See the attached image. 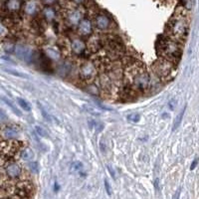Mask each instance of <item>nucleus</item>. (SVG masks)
<instances>
[{
    "instance_id": "18",
    "label": "nucleus",
    "mask_w": 199,
    "mask_h": 199,
    "mask_svg": "<svg viewBox=\"0 0 199 199\" xmlns=\"http://www.w3.org/2000/svg\"><path fill=\"white\" fill-rule=\"evenodd\" d=\"M43 14H44L45 18L47 19V20H53L56 16L55 11H54V9L51 7H46L45 9L43 10Z\"/></svg>"
},
{
    "instance_id": "16",
    "label": "nucleus",
    "mask_w": 199,
    "mask_h": 199,
    "mask_svg": "<svg viewBox=\"0 0 199 199\" xmlns=\"http://www.w3.org/2000/svg\"><path fill=\"white\" fill-rule=\"evenodd\" d=\"M89 47L92 51H94V52L99 50V49L101 48V42H100L99 38L94 37V38H92V39H90Z\"/></svg>"
},
{
    "instance_id": "32",
    "label": "nucleus",
    "mask_w": 199,
    "mask_h": 199,
    "mask_svg": "<svg viewBox=\"0 0 199 199\" xmlns=\"http://www.w3.org/2000/svg\"><path fill=\"white\" fill-rule=\"evenodd\" d=\"M100 148H101V151H102L103 152L107 151V145H106V143H103V140H102L100 143Z\"/></svg>"
},
{
    "instance_id": "6",
    "label": "nucleus",
    "mask_w": 199,
    "mask_h": 199,
    "mask_svg": "<svg viewBox=\"0 0 199 199\" xmlns=\"http://www.w3.org/2000/svg\"><path fill=\"white\" fill-rule=\"evenodd\" d=\"M15 52L20 59H22L26 62L32 61L33 52H32V50L30 48L26 47V46H17V47L15 48Z\"/></svg>"
},
{
    "instance_id": "14",
    "label": "nucleus",
    "mask_w": 199,
    "mask_h": 199,
    "mask_svg": "<svg viewBox=\"0 0 199 199\" xmlns=\"http://www.w3.org/2000/svg\"><path fill=\"white\" fill-rule=\"evenodd\" d=\"M3 135L4 137L7 138H13L18 135V130H16L15 127H6V129L3 130Z\"/></svg>"
},
{
    "instance_id": "29",
    "label": "nucleus",
    "mask_w": 199,
    "mask_h": 199,
    "mask_svg": "<svg viewBox=\"0 0 199 199\" xmlns=\"http://www.w3.org/2000/svg\"><path fill=\"white\" fill-rule=\"evenodd\" d=\"M103 182H105V188H106V191H107V193L109 195L111 194V184L109 183V181L107 180V179H105L103 180Z\"/></svg>"
},
{
    "instance_id": "23",
    "label": "nucleus",
    "mask_w": 199,
    "mask_h": 199,
    "mask_svg": "<svg viewBox=\"0 0 199 199\" xmlns=\"http://www.w3.org/2000/svg\"><path fill=\"white\" fill-rule=\"evenodd\" d=\"M35 130H36L37 135H40L41 137H48L49 135H48L47 130H46L44 127H40V125H36V127H35Z\"/></svg>"
},
{
    "instance_id": "7",
    "label": "nucleus",
    "mask_w": 199,
    "mask_h": 199,
    "mask_svg": "<svg viewBox=\"0 0 199 199\" xmlns=\"http://www.w3.org/2000/svg\"><path fill=\"white\" fill-rule=\"evenodd\" d=\"M79 34L83 35V36H88L92 33V23L89 19H84L81 20L79 23V28H78Z\"/></svg>"
},
{
    "instance_id": "37",
    "label": "nucleus",
    "mask_w": 199,
    "mask_h": 199,
    "mask_svg": "<svg viewBox=\"0 0 199 199\" xmlns=\"http://www.w3.org/2000/svg\"><path fill=\"white\" fill-rule=\"evenodd\" d=\"M3 31H4V28H3V26L1 25V23H0V34L3 33Z\"/></svg>"
},
{
    "instance_id": "22",
    "label": "nucleus",
    "mask_w": 199,
    "mask_h": 199,
    "mask_svg": "<svg viewBox=\"0 0 199 199\" xmlns=\"http://www.w3.org/2000/svg\"><path fill=\"white\" fill-rule=\"evenodd\" d=\"M1 100L3 101V102H4L5 103H6V105H7L10 109H11V110H12L13 111H14V114H17V116H21V113H20V111H19L18 109L16 108L14 105H13V103L11 102V101H9V100L7 99V98H1Z\"/></svg>"
},
{
    "instance_id": "3",
    "label": "nucleus",
    "mask_w": 199,
    "mask_h": 199,
    "mask_svg": "<svg viewBox=\"0 0 199 199\" xmlns=\"http://www.w3.org/2000/svg\"><path fill=\"white\" fill-rule=\"evenodd\" d=\"M152 69H153L154 73L158 76V77H166V76L169 75L173 70L172 61L167 60L165 58L159 59L153 64Z\"/></svg>"
},
{
    "instance_id": "20",
    "label": "nucleus",
    "mask_w": 199,
    "mask_h": 199,
    "mask_svg": "<svg viewBox=\"0 0 199 199\" xmlns=\"http://www.w3.org/2000/svg\"><path fill=\"white\" fill-rule=\"evenodd\" d=\"M2 69H3L6 73H8V74L16 76V77L28 78V76H27L26 74H23V73H21V72H18V71H16V70H13V69H11V68H2Z\"/></svg>"
},
{
    "instance_id": "28",
    "label": "nucleus",
    "mask_w": 199,
    "mask_h": 199,
    "mask_svg": "<svg viewBox=\"0 0 199 199\" xmlns=\"http://www.w3.org/2000/svg\"><path fill=\"white\" fill-rule=\"evenodd\" d=\"M14 50H15L14 45L11 44V43H7V44L4 45V51L7 52V53H13Z\"/></svg>"
},
{
    "instance_id": "38",
    "label": "nucleus",
    "mask_w": 199,
    "mask_h": 199,
    "mask_svg": "<svg viewBox=\"0 0 199 199\" xmlns=\"http://www.w3.org/2000/svg\"><path fill=\"white\" fill-rule=\"evenodd\" d=\"M75 2H77V3H82V2H84L85 0H74Z\"/></svg>"
},
{
    "instance_id": "15",
    "label": "nucleus",
    "mask_w": 199,
    "mask_h": 199,
    "mask_svg": "<svg viewBox=\"0 0 199 199\" xmlns=\"http://www.w3.org/2000/svg\"><path fill=\"white\" fill-rule=\"evenodd\" d=\"M185 110H186V106L183 108V110H182L180 113L178 114V116L176 117V119H175V121H174V122H173V125H172V130L174 132L175 130H177L178 129V127L180 125V124H181V122H182V119H183V116H184V113H185Z\"/></svg>"
},
{
    "instance_id": "2",
    "label": "nucleus",
    "mask_w": 199,
    "mask_h": 199,
    "mask_svg": "<svg viewBox=\"0 0 199 199\" xmlns=\"http://www.w3.org/2000/svg\"><path fill=\"white\" fill-rule=\"evenodd\" d=\"M158 50L163 58L170 60V61L178 60L180 58L182 52L181 46L176 40L173 39H165L160 41Z\"/></svg>"
},
{
    "instance_id": "13",
    "label": "nucleus",
    "mask_w": 199,
    "mask_h": 199,
    "mask_svg": "<svg viewBox=\"0 0 199 199\" xmlns=\"http://www.w3.org/2000/svg\"><path fill=\"white\" fill-rule=\"evenodd\" d=\"M37 10H38V5H37L36 2L34 1V0H31V1H29L28 3L26 4V6H25L26 14L31 15V16L35 15V14H36V12H37Z\"/></svg>"
},
{
    "instance_id": "17",
    "label": "nucleus",
    "mask_w": 199,
    "mask_h": 199,
    "mask_svg": "<svg viewBox=\"0 0 199 199\" xmlns=\"http://www.w3.org/2000/svg\"><path fill=\"white\" fill-rule=\"evenodd\" d=\"M21 157H22L23 160H26V161H30L34 158V152L32 151V149L30 148H26L24 149L21 153Z\"/></svg>"
},
{
    "instance_id": "4",
    "label": "nucleus",
    "mask_w": 199,
    "mask_h": 199,
    "mask_svg": "<svg viewBox=\"0 0 199 199\" xmlns=\"http://www.w3.org/2000/svg\"><path fill=\"white\" fill-rule=\"evenodd\" d=\"M20 143H18V141H6V143H2L0 144V153L6 157L14 156L16 152L22 146V144Z\"/></svg>"
},
{
    "instance_id": "1",
    "label": "nucleus",
    "mask_w": 199,
    "mask_h": 199,
    "mask_svg": "<svg viewBox=\"0 0 199 199\" xmlns=\"http://www.w3.org/2000/svg\"><path fill=\"white\" fill-rule=\"evenodd\" d=\"M189 21L186 14V11L183 8H180L175 12L169 22L167 23L166 31L168 35L171 37V39L179 41L184 40L188 34V29H189Z\"/></svg>"
},
{
    "instance_id": "27",
    "label": "nucleus",
    "mask_w": 199,
    "mask_h": 199,
    "mask_svg": "<svg viewBox=\"0 0 199 199\" xmlns=\"http://www.w3.org/2000/svg\"><path fill=\"white\" fill-rule=\"evenodd\" d=\"M84 109H85L86 111H88L90 114H95V116H99V114H100L99 111L96 110V109L93 108V107H89V106H85V107H84Z\"/></svg>"
},
{
    "instance_id": "9",
    "label": "nucleus",
    "mask_w": 199,
    "mask_h": 199,
    "mask_svg": "<svg viewBox=\"0 0 199 199\" xmlns=\"http://www.w3.org/2000/svg\"><path fill=\"white\" fill-rule=\"evenodd\" d=\"M6 174L11 178H16L21 174V167L19 166L17 163H9L6 166Z\"/></svg>"
},
{
    "instance_id": "36",
    "label": "nucleus",
    "mask_w": 199,
    "mask_h": 199,
    "mask_svg": "<svg viewBox=\"0 0 199 199\" xmlns=\"http://www.w3.org/2000/svg\"><path fill=\"white\" fill-rule=\"evenodd\" d=\"M89 125H90V127H91V129H94L95 125H96V122L93 121V119H89Z\"/></svg>"
},
{
    "instance_id": "5",
    "label": "nucleus",
    "mask_w": 199,
    "mask_h": 199,
    "mask_svg": "<svg viewBox=\"0 0 199 199\" xmlns=\"http://www.w3.org/2000/svg\"><path fill=\"white\" fill-rule=\"evenodd\" d=\"M96 73H97L96 69H95V67L93 66L91 63H86V64H84L80 71L81 78L86 81L93 80V79L95 78V76H96Z\"/></svg>"
},
{
    "instance_id": "10",
    "label": "nucleus",
    "mask_w": 199,
    "mask_h": 199,
    "mask_svg": "<svg viewBox=\"0 0 199 199\" xmlns=\"http://www.w3.org/2000/svg\"><path fill=\"white\" fill-rule=\"evenodd\" d=\"M95 23H96V26L100 30H106L110 26V20H109L107 16L103 14L97 15L96 19H95Z\"/></svg>"
},
{
    "instance_id": "8",
    "label": "nucleus",
    "mask_w": 199,
    "mask_h": 199,
    "mask_svg": "<svg viewBox=\"0 0 199 199\" xmlns=\"http://www.w3.org/2000/svg\"><path fill=\"white\" fill-rule=\"evenodd\" d=\"M81 19H82V14L80 11H78V10H72V11H70L67 15L68 23L72 26L79 25Z\"/></svg>"
},
{
    "instance_id": "25",
    "label": "nucleus",
    "mask_w": 199,
    "mask_h": 199,
    "mask_svg": "<svg viewBox=\"0 0 199 199\" xmlns=\"http://www.w3.org/2000/svg\"><path fill=\"white\" fill-rule=\"evenodd\" d=\"M38 106H39V109H40V111H41V114H42L43 118H45V119L47 122H52V121H53V119H52V117L47 113V111H46V110L42 107V105H41L40 103H38Z\"/></svg>"
},
{
    "instance_id": "12",
    "label": "nucleus",
    "mask_w": 199,
    "mask_h": 199,
    "mask_svg": "<svg viewBox=\"0 0 199 199\" xmlns=\"http://www.w3.org/2000/svg\"><path fill=\"white\" fill-rule=\"evenodd\" d=\"M71 48H72V51L74 52L76 55H81V54H83L84 51H85L86 45L82 40L75 39L72 42V44H71Z\"/></svg>"
},
{
    "instance_id": "34",
    "label": "nucleus",
    "mask_w": 199,
    "mask_h": 199,
    "mask_svg": "<svg viewBox=\"0 0 199 199\" xmlns=\"http://www.w3.org/2000/svg\"><path fill=\"white\" fill-rule=\"evenodd\" d=\"M198 158H195L194 160H193V162L191 163V166H190V169L191 170H193L194 168L196 167V165H197V163H198Z\"/></svg>"
},
{
    "instance_id": "24",
    "label": "nucleus",
    "mask_w": 199,
    "mask_h": 199,
    "mask_svg": "<svg viewBox=\"0 0 199 199\" xmlns=\"http://www.w3.org/2000/svg\"><path fill=\"white\" fill-rule=\"evenodd\" d=\"M127 119L130 122H140V114H137V113L130 114H127Z\"/></svg>"
},
{
    "instance_id": "21",
    "label": "nucleus",
    "mask_w": 199,
    "mask_h": 199,
    "mask_svg": "<svg viewBox=\"0 0 199 199\" xmlns=\"http://www.w3.org/2000/svg\"><path fill=\"white\" fill-rule=\"evenodd\" d=\"M17 102H18V105L20 106V107L22 108L24 111H31V109H32L31 108V105H30V103L27 102V101L21 99V98H18Z\"/></svg>"
},
{
    "instance_id": "35",
    "label": "nucleus",
    "mask_w": 199,
    "mask_h": 199,
    "mask_svg": "<svg viewBox=\"0 0 199 199\" xmlns=\"http://www.w3.org/2000/svg\"><path fill=\"white\" fill-rule=\"evenodd\" d=\"M42 2L46 5H51V4L55 3L56 0H42Z\"/></svg>"
},
{
    "instance_id": "33",
    "label": "nucleus",
    "mask_w": 199,
    "mask_h": 199,
    "mask_svg": "<svg viewBox=\"0 0 199 199\" xmlns=\"http://www.w3.org/2000/svg\"><path fill=\"white\" fill-rule=\"evenodd\" d=\"M107 167H108V170H109V172H110V174L111 175V177H113V178L114 179V178H116V174H114V171L113 168H111V166L108 165Z\"/></svg>"
},
{
    "instance_id": "30",
    "label": "nucleus",
    "mask_w": 199,
    "mask_h": 199,
    "mask_svg": "<svg viewBox=\"0 0 199 199\" xmlns=\"http://www.w3.org/2000/svg\"><path fill=\"white\" fill-rule=\"evenodd\" d=\"M30 169H31L32 171H34V172H37V171H38L37 162H31V163H30Z\"/></svg>"
},
{
    "instance_id": "31",
    "label": "nucleus",
    "mask_w": 199,
    "mask_h": 199,
    "mask_svg": "<svg viewBox=\"0 0 199 199\" xmlns=\"http://www.w3.org/2000/svg\"><path fill=\"white\" fill-rule=\"evenodd\" d=\"M175 106H176V100L173 99L171 100L169 103H168V108L170 109V110H174L175 109Z\"/></svg>"
},
{
    "instance_id": "39",
    "label": "nucleus",
    "mask_w": 199,
    "mask_h": 199,
    "mask_svg": "<svg viewBox=\"0 0 199 199\" xmlns=\"http://www.w3.org/2000/svg\"><path fill=\"white\" fill-rule=\"evenodd\" d=\"M0 164H1V157H0Z\"/></svg>"
},
{
    "instance_id": "26",
    "label": "nucleus",
    "mask_w": 199,
    "mask_h": 199,
    "mask_svg": "<svg viewBox=\"0 0 199 199\" xmlns=\"http://www.w3.org/2000/svg\"><path fill=\"white\" fill-rule=\"evenodd\" d=\"M72 167H73V169L76 170V171H80V170L83 169L84 165L81 161H74L72 164Z\"/></svg>"
},
{
    "instance_id": "19",
    "label": "nucleus",
    "mask_w": 199,
    "mask_h": 199,
    "mask_svg": "<svg viewBox=\"0 0 199 199\" xmlns=\"http://www.w3.org/2000/svg\"><path fill=\"white\" fill-rule=\"evenodd\" d=\"M45 53L49 58H51L53 60H58L60 58V53L53 48H48L47 50L45 51Z\"/></svg>"
},
{
    "instance_id": "11",
    "label": "nucleus",
    "mask_w": 199,
    "mask_h": 199,
    "mask_svg": "<svg viewBox=\"0 0 199 199\" xmlns=\"http://www.w3.org/2000/svg\"><path fill=\"white\" fill-rule=\"evenodd\" d=\"M22 6V0H6L5 2V8L9 12H17L21 9Z\"/></svg>"
}]
</instances>
